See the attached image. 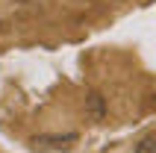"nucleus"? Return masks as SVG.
Wrapping results in <instances>:
<instances>
[{"instance_id": "obj_1", "label": "nucleus", "mask_w": 156, "mask_h": 153, "mask_svg": "<svg viewBox=\"0 0 156 153\" xmlns=\"http://www.w3.org/2000/svg\"><path fill=\"white\" fill-rule=\"evenodd\" d=\"M80 136L77 133H41V136H33L30 144L35 150H62V147H71L77 144Z\"/></svg>"}, {"instance_id": "obj_2", "label": "nucleus", "mask_w": 156, "mask_h": 153, "mask_svg": "<svg viewBox=\"0 0 156 153\" xmlns=\"http://www.w3.org/2000/svg\"><path fill=\"white\" fill-rule=\"evenodd\" d=\"M86 103H88V109H91V118H94V121L103 118V97H100V94H88Z\"/></svg>"}, {"instance_id": "obj_3", "label": "nucleus", "mask_w": 156, "mask_h": 153, "mask_svg": "<svg viewBox=\"0 0 156 153\" xmlns=\"http://www.w3.org/2000/svg\"><path fill=\"white\" fill-rule=\"evenodd\" d=\"M136 153H156V136H144L136 144Z\"/></svg>"}]
</instances>
